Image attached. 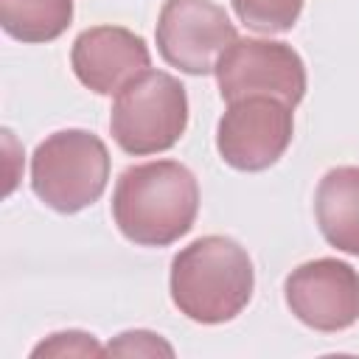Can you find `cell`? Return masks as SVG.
Segmentation results:
<instances>
[{
	"label": "cell",
	"instance_id": "cell-1",
	"mask_svg": "<svg viewBox=\"0 0 359 359\" xmlns=\"http://www.w3.org/2000/svg\"><path fill=\"white\" fill-rule=\"evenodd\" d=\"M196 177L177 160H151L129 165L112 194V219L118 230L140 247H168L180 241L196 219Z\"/></svg>",
	"mask_w": 359,
	"mask_h": 359
},
{
	"label": "cell",
	"instance_id": "cell-2",
	"mask_svg": "<svg viewBox=\"0 0 359 359\" xmlns=\"http://www.w3.org/2000/svg\"><path fill=\"white\" fill-rule=\"evenodd\" d=\"M255 272L247 250L227 236H202L171 261V300L194 323L219 325L241 314Z\"/></svg>",
	"mask_w": 359,
	"mask_h": 359
},
{
	"label": "cell",
	"instance_id": "cell-3",
	"mask_svg": "<svg viewBox=\"0 0 359 359\" xmlns=\"http://www.w3.org/2000/svg\"><path fill=\"white\" fill-rule=\"evenodd\" d=\"M109 180V151L87 129L48 135L31 157L34 194L59 213H79L98 202Z\"/></svg>",
	"mask_w": 359,
	"mask_h": 359
},
{
	"label": "cell",
	"instance_id": "cell-4",
	"mask_svg": "<svg viewBox=\"0 0 359 359\" xmlns=\"http://www.w3.org/2000/svg\"><path fill=\"white\" fill-rule=\"evenodd\" d=\"M188 126V95L180 79L163 70H146L132 79L112 104L109 132L115 143L135 157L168 151Z\"/></svg>",
	"mask_w": 359,
	"mask_h": 359
},
{
	"label": "cell",
	"instance_id": "cell-5",
	"mask_svg": "<svg viewBox=\"0 0 359 359\" xmlns=\"http://www.w3.org/2000/svg\"><path fill=\"white\" fill-rule=\"evenodd\" d=\"M286 101L272 95H244L227 101L216 126V149L236 171H264L275 165L292 143L294 118Z\"/></svg>",
	"mask_w": 359,
	"mask_h": 359
},
{
	"label": "cell",
	"instance_id": "cell-6",
	"mask_svg": "<svg viewBox=\"0 0 359 359\" xmlns=\"http://www.w3.org/2000/svg\"><path fill=\"white\" fill-rule=\"evenodd\" d=\"M216 81L224 101L272 95L297 107L306 95V67L300 53L275 39H233L216 62Z\"/></svg>",
	"mask_w": 359,
	"mask_h": 359
},
{
	"label": "cell",
	"instance_id": "cell-7",
	"mask_svg": "<svg viewBox=\"0 0 359 359\" xmlns=\"http://www.w3.org/2000/svg\"><path fill=\"white\" fill-rule=\"evenodd\" d=\"M154 36L160 56L191 76L216 73L219 56L238 39L227 11L213 0H165Z\"/></svg>",
	"mask_w": 359,
	"mask_h": 359
},
{
	"label": "cell",
	"instance_id": "cell-8",
	"mask_svg": "<svg viewBox=\"0 0 359 359\" xmlns=\"http://www.w3.org/2000/svg\"><path fill=\"white\" fill-rule=\"evenodd\" d=\"M286 306L314 331H345L359 320V272L339 258L306 261L286 275Z\"/></svg>",
	"mask_w": 359,
	"mask_h": 359
},
{
	"label": "cell",
	"instance_id": "cell-9",
	"mask_svg": "<svg viewBox=\"0 0 359 359\" xmlns=\"http://www.w3.org/2000/svg\"><path fill=\"white\" fill-rule=\"evenodd\" d=\"M70 65L87 90L98 95H118L132 79L149 70L151 53L135 31L121 25H95L76 36Z\"/></svg>",
	"mask_w": 359,
	"mask_h": 359
},
{
	"label": "cell",
	"instance_id": "cell-10",
	"mask_svg": "<svg viewBox=\"0 0 359 359\" xmlns=\"http://www.w3.org/2000/svg\"><path fill=\"white\" fill-rule=\"evenodd\" d=\"M314 213L320 233L331 247L359 255V165L331 168L320 180Z\"/></svg>",
	"mask_w": 359,
	"mask_h": 359
},
{
	"label": "cell",
	"instance_id": "cell-11",
	"mask_svg": "<svg viewBox=\"0 0 359 359\" xmlns=\"http://www.w3.org/2000/svg\"><path fill=\"white\" fill-rule=\"evenodd\" d=\"M73 22V0H0V25L20 42H53Z\"/></svg>",
	"mask_w": 359,
	"mask_h": 359
},
{
	"label": "cell",
	"instance_id": "cell-12",
	"mask_svg": "<svg viewBox=\"0 0 359 359\" xmlns=\"http://www.w3.org/2000/svg\"><path fill=\"white\" fill-rule=\"evenodd\" d=\"M306 0H233L238 20L258 34L292 31Z\"/></svg>",
	"mask_w": 359,
	"mask_h": 359
},
{
	"label": "cell",
	"instance_id": "cell-13",
	"mask_svg": "<svg viewBox=\"0 0 359 359\" xmlns=\"http://www.w3.org/2000/svg\"><path fill=\"white\" fill-rule=\"evenodd\" d=\"M98 353H107V348H101L95 337L84 331H59L34 348V356H98Z\"/></svg>",
	"mask_w": 359,
	"mask_h": 359
},
{
	"label": "cell",
	"instance_id": "cell-14",
	"mask_svg": "<svg viewBox=\"0 0 359 359\" xmlns=\"http://www.w3.org/2000/svg\"><path fill=\"white\" fill-rule=\"evenodd\" d=\"M107 353H118V356H174V348L168 342L160 339V334L151 331H126L121 334L115 342L107 345Z\"/></svg>",
	"mask_w": 359,
	"mask_h": 359
}]
</instances>
